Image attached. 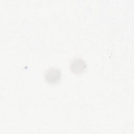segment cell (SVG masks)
Segmentation results:
<instances>
[{
  "label": "cell",
  "instance_id": "obj_1",
  "mask_svg": "<svg viewBox=\"0 0 134 134\" xmlns=\"http://www.w3.org/2000/svg\"><path fill=\"white\" fill-rule=\"evenodd\" d=\"M61 73L60 70L51 67L47 69L44 74V79L49 84H54L58 83L61 79Z\"/></svg>",
  "mask_w": 134,
  "mask_h": 134
},
{
  "label": "cell",
  "instance_id": "obj_2",
  "mask_svg": "<svg viewBox=\"0 0 134 134\" xmlns=\"http://www.w3.org/2000/svg\"><path fill=\"white\" fill-rule=\"evenodd\" d=\"M70 68L72 73L75 74H80L85 71L86 64L85 61L82 58H75L71 61Z\"/></svg>",
  "mask_w": 134,
  "mask_h": 134
}]
</instances>
